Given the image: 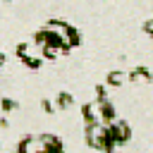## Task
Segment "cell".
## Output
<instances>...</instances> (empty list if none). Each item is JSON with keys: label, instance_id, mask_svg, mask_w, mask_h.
I'll list each match as a JSON object with an SVG mask.
<instances>
[{"label": "cell", "instance_id": "obj_1", "mask_svg": "<svg viewBox=\"0 0 153 153\" xmlns=\"http://www.w3.org/2000/svg\"><path fill=\"white\" fill-rule=\"evenodd\" d=\"M45 29H48V31H50V33H53V36H55V38H57L67 50H69L72 45H76V43H79V33H76L69 24H65V22H48V24H45Z\"/></svg>", "mask_w": 153, "mask_h": 153}, {"label": "cell", "instance_id": "obj_2", "mask_svg": "<svg viewBox=\"0 0 153 153\" xmlns=\"http://www.w3.org/2000/svg\"><path fill=\"white\" fill-rule=\"evenodd\" d=\"M86 141H88V146L91 148H96V151H108V146H110V139H108V129H105V124H86Z\"/></svg>", "mask_w": 153, "mask_h": 153}, {"label": "cell", "instance_id": "obj_3", "mask_svg": "<svg viewBox=\"0 0 153 153\" xmlns=\"http://www.w3.org/2000/svg\"><path fill=\"white\" fill-rule=\"evenodd\" d=\"M17 55H19V60H22L26 67H38L41 60H43V48H41V43H36V41L22 43V45L17 48Z\"/></svg>", "mask_w": 153, "mask_h": 153}, {"label": "cell", "instance_id": "obj_4", "mask_svg": "<svg viewBox=\"0 0 153 153\" xmlns=\"http://www.w3.org/2000/svg\"><path fill=\"white\" fill-rule=\"evenodd\" d=\"M19 153H45L43 139H41V136H26V139L19 143Z\"/></svg>", "mask_w": 153, "mask_h": 153}, {"label": "cell", "instance_id": "obj_5", "mask_svg": "<svg viewBox=\"0 0 153 153\" xmlns=\"http://www.w3.org/2000/svg\"><path fill=\"white\" fill-rule=\"evenodd\" d=\"M129 79H127V74L124 72H110L108 74V86H122V84H127Z\"/></svg>", "mask_w": 153, "mask_h": 153}, {"label": "cell", "instance_id": "obj_6", "mask_svg": "<svg viewBox=\"0 0 153 153\" xmlns=\"http://www.w3.org/2000/svg\"><path fill=\"white\" fill-rule=\"evenodd\" d=\"M2 65H5V55L0 53V67H2Z\"/></svg>", "mask_w": 153, "mask_h": 153}]
</instances>
